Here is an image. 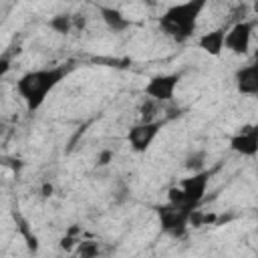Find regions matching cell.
<instances>
[{"mask_svg":"<svg viewBox=\"0 0 258 258\" xmlns=\"http://www.w3.org/2000/svg\"><path fill=\"white\" fill-rule=\"evenodd\" d=\"M69 75V67L54 64V67H44V69H34L18 77L16 81V91L20 99L26 103L30 111H36L42 107L46 97L64 81Z\"/></svg>","mask_w":258,"mask_h":258,"instance_id":"obj_1","label":"cell"},{"mask_svg":"<svg viewBox=\"0 0 258 258\" xmlns=\"http://www.w3.org/2000/svg\"><path fill=\"white\" fill-rule=\"evenodd\" d=\"M208 0H185L179 4L169 6L159 16V28L165 36L175 42H185L194 36L200 14L204 12Z\"/></svg>","mask_w":258,"mask_h":258,"instance_id":"obj_2","label":"cell"},{"mask_svg":"<svg viewBox=\"0 0 258 258\" xmlns=\"http://www.w3.org/2000/svg\"><path fill=\"white\" fill-rule=\"evenodd\" d=\"M157 218H159V226L161 230L171 236V238H183L189 226V214L191 210L181 208V206H173V204H165V206H157Z\"/></svg>","mask_w":258,"mask_h":258,"instance_id":"obj_3","label":"cell"},{"mask_svg":"<svg viewBox=\"0 0 258 258\" xmlns=\"http://www.w3.org/2000/svg\"><path fill=\"white\" fill-rule=\"evenodd\" d=\"M163 123H165L163 119H157V121H139L137 125H133L127 131L129 147L135 153H145L151 147V143L155 141V137L159 135Z\"/></svg>","mask_w":258,"mask_h":258,"instance_id":"obj_4","label":"cell"},{"mask_svg":"<svg viewBox=\"0 0 258 258\" xmlns=\"http://www.w3.org/2000/svg\"><path fill=\"white\" fill-rule=\"evenodd\" d=\"M181 81V75L179 73H163V75H155L151 77L145 87H143V95L145 97H151L155 101H161V103H169L173 101V95H175V89Z\"/></svg>","mask_w":258,"mask_h":258,"instance_id":"obj_5","label":"cell"},{"mask_svg":"<svg viewBox=\"0 0 258 258\" xmlns=\"http://www.w3.org/2000/svg\"><path fill=\"white\" fill-rule=\"evenodd\" d=\"M210 177H212V173L208 169H202V171H196L189 177H183L179 181V187L183 191V206L187 210L198 208V204L204 200L208 183H210Z\"/></svg>","mask_w":258,"mask_h":258,"instance_id":"obj_6","label":"cell"},{"mask_svg":"<svg viewBox=\"0 0 258 258\" xmlns=\"http://www.w3.org/2000/svg\"><path fill=\"white\" fill-rule=\"evenodd\" d=\"M252 32H254V20L234 22L226 30V50H230L232 54H238V56L248 54L250 42H252Z\"/></svg>","mask_w":258,"mask_h":258,"instance_id":"obj_7","label":"cell"},{"mask_svg":"<svg viewBox=\"0 0 258 258\" xmlns=\"http://www.w3.org/2000/svg\"><path fill=\"white\" fill-rule=\"evenodd\" d=\"M230 149L244 157H254L258 153V123L242 125L230 137Z\"/></svg>","mask_w":258,"mask_h":258,"instance_id":"obj_8","label":"cell"},{"mask_svg":"<svg viewBox=\"0 0 258 258\" xmlns=\"http://www.w3.org/2000/svg\"><path fill=\"white\" fill-rule=\"evenodd\" d=\"M234 85L240 95H258V62L254 60L252 64L240 67L234 73Z\"/></svg>","mask_w":258,"mask_h":258,"instance_id":"obj_9","label":"cell"},{"mask_svg":"<svg viewBox=\"0 0 258 258\" xmlns=\"http://www.w3.org/2000/svg\"><path fill=\"white\" fill-rule=\"evenodd\" d=\"M198 46L204 52H208L210 56H220L222 50L226 48V30L224 28H216V30L204 32L198 38Z\"/></svg>","mask_w":258,"mask_h":258,"instance_id":"obj_10","label":"cell"},{"mask_svg":"<svg viewBox=\"0 0 258 258\" xmlns=\"http://www.w3.org/2000/svg\"><path fill=\"white\" fill-rule=\"evenodd\" d=\"M99 14H101L105 26H107L111 32H115V34L125 32V30L131 26V20H129L121 10H117V8H113V6H99Z\"/></svg>","mask_w":258,"mask_h":258,"instance_id":"obj_11","label":"cell"},{"mask_svg":"<svg viewBox=\"0 0 258 258\" xmlns=\"http://www.w3.org/2000/svg\"><path fill=\"white\" fill-rule=\"evenodd\" d=\"M48 28L60 36H67L73 30V14L69 12H58L48 20Z\"/></svg>","mask_w":258,"mask_h":258,"instance_id":"obj_12","label":"cell"},{"mask_svg":"<svg viewBox=\"0 0 258 258\" xmlns=\"http://www.w3.org/2000/svg\"><path fill=\"white\" fill-rule=\"evenodd\" d=\"M163 109V103L161 101H155L151 97H145L143 103L139 105V119L141 121H157V115L161 113Z\"/></svg>","mask_w":258,"mask_h":258,"instance_id":"obj_13","label":"cell"},{"mask_svg":"<svg viewBox=\"0 0 258 258\" xmlns=\"http://www.w3.org/2000/svg\"><path fill=\"white\" fill-rule=\"evenodd\" d=\"M183 165H185V169L191 171V173L206 169V151H204V149H194V151L185 157V163H183Z\"/></svg>","mask_w":258,"mask_h":258,"instance_id":"obj_14","label":"cell"},{"mask_svg":"<svg viewBox=\"0 0 258 258\" xmlns=\"http://www.w3.org/2000/svg\"><path fill=\"white\" fill-rule=\"evenodd\" d=\"M75 254L85 256V258H93V256L99 254V242H95V240H79V244L75 248Z\"/></svg>","mask_w":258,"mask_h":258,"instance_id":"obj_15","label":"cell"},{"mask_svg":"<svg viewBox=\"0 0 258 258\" xmlns=\"http://www.w3.org/2000/svg\"><path fill=\"white\" fill-rule=\"evenodd\" d=\"M113 157H115V151L113 149H101L99 153H97V165H109L111 161H113Z\"/></svg>","mask_w":258,"mask_h":258,"instance_id":"obj_16","label":"cell"},{"mask_svg":"<svg viewBox=\"0 0 258 258\" xmlns=\"http://www.w3.org/2000/svg\"><path fill=\"white\" fill-rule=\"evenodd\" d=\"M85 26H87V16L85 14H81V12H77V14H73V30H85Z\"/></svg>","mask_w":258,"mask_h":258,"instance_id":"obj_17","label":"cell"},{"mask_svg":"<svg viewBox=\"0 0 258 258\" xmlns=\"http://www.w3.org/2000/svg\"><path fill=\"white\" fill-rule=\"evenodd\" d=\"M52 189H54L52 183H44L42 189H40V196H42V198H50V196H52Z\"/></svg>","mask_w":258,"mask_h":258,"instance_id":"obj_18","label":"cell"},{"mask_svg":"<svg viewBox=\"0 0 258 258\" xmlns=\"http://www.w3.org/2000/svg\"><path fill=\"white\" fill-rule=\"evenodd\" d=\"M254 60H256V62H258V48H256V50H254Z\"/></svg>","mask_w":258,"mask_h":258,"instance_id":"obj_19","label":"cell"}]
</instances>
